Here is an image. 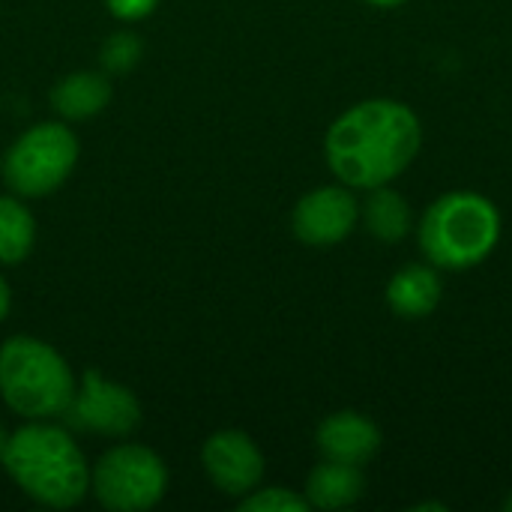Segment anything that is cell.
Returning a JSON list of instances; mask_svg holds the SVG:
<instances>
[{
	"label": "cell",
	"instance_id": "obj_1",
	"mask_svg": "<svg viewBox=\"0 0 512 512\" xmlns=\"http://www.w3.org/2000/svg\"><path fill=\"white\" fill-rule=\"evenodd\" d=\"M423 123L399 99H366L342 111L324 135V159L339 183L378 189L393 183L420 153Z\"/></svg>",
	"mask_w": 512,
	"mask_h": 512
},
{
	"label": "cell",
	"instance_id": "obj_2",
	"mask_svg": "<svg viewBox=\"0 0 512 512\" xmlns=\"http://www.w3.org/2000/svg\"><path fill=\"white\" fill-rule=\"evenodd\" d=\"M3 471L39 507L69 510L90 495V465L63 426L30 420L15 429L3 450Z\"/></svg>",
	"mask_w": 512,
	"mask_h": 512
},
{
	"label": "cell",
	"instance_id": "obj_3",
	"mask_svg": "<svg viewBox=\"0 0 512 512\" xmlns=\"http://www.w3.org/2000/svg\"><path fill=\"white\" fill-rule=\"evenodd\" d=\"M420 249L438 270H468L483 264L501 240L498 207L468 189L435 198L417 228Z\"/></svg>",
	"mask_w": 512,
	"mask_h": 512
},
{
	"label": "cell",
	"instance_id": "obj_4",
	"mask_svg": "<svg viewBox=\"0 0 512 512\" xmlns=\"http://www.w3.org/2000/svg\"><path fill=\"white\" fill-rule=\"evenodd\" d=\"M78 381L57 348L36 336H9L0 345V399L27 420L66 414Z\"/></svg>",
	"mask_w": 512,
	"mask_h": 512
},
{
	"label": "cell",
	"instance_id": "obj_5",
	"mask_svg": "<svg viewBox=\"0 0 512 512\" xmlns=\"http://www.w3.org/2000/svg\"><path fill=\"white\" fill-rule=\"evenodd\" d=\"M78 162V138L66 123H36L3 156V180L18 198H42L66 183Z\"/></svg>",
	"mask_w": 512,
	"mask_h": 512
},
{
	"label": "cell",
	"instance_id": "obj_6",
	"mask_svg": "<svg viewBox=\"0 0 512 512\" xmlns=\"http://www.w3.org/2000/svg\"><path fill=\"white\" fill-rule=\"evenodd\" d=\"M168 489V468L150 447L117 444L90 468V492L111 512L153 510Z\"/></svg>",
	"mask_w": 512,
	"mask_h": 512
},
{
	"label": "cell",
	"instance_id": "obj_7",
	"mask_svg": "<svg viewBox=\"0 0 512 512\" xmlns=\"http://www.w3.org/2000/svg\"><path fill=\"white\" fill-rule=\"evenodd\" d=\"M60 420L78 432H93V435H105V438H126L141 426L144 414H141L138 396L129 387L111 384L96 369H84L81 384H78V390H75V396H72V402Z\"/></svg>",
	"mask_w": 512,
	"mask_h": 512
},
{
	"label": "cell",
	"instance_id": "obj_8",
	"mask_svg": "<svg viewBox=\"0 0 512 512\" xmlns=\"http://www.w3.org/2000/svg\"><path fill=\"white\" fill-rule=\"evenodd\" d=\"M360 225V201L351 186H318L306 192L291 213V231L300 243L327 249L342 243Z\"/></svg>",
	"mask_w": 512,
	"mask_h": 512
},
{
	"label": "cell",
	"instance_id": "obj_9",
	"mask_svg": "<svg viewBox=\"0 0 512 512\" xmlns=\"http://www.w3.org/2000/svg\"><path fill=\"white\" fill-rule=\"evenodd\" d=\"M201 465L207 480L222 495L237 501L252 489H258L264 480V453L240 429H225L210 435L201 447Z\"/></svg>",
	"mask_w": 512,
	"mask_h": 512
},
{
	"label": "cell",
	"instance_id": "obj_10",
	"mask_svg": "<svg viewBox=\"0 0 512 512\" xmlns=\"http://www.w3.org/2000/svg\"><path fill=\"white\" fill-rule=\"evenodd\" d=\"M315 447L330 462L363 468L381 450V429L357 411H336L315 429Z\"/></svg>",
	"mask_w": 512,
	"mask_h": 512
},
{
	"label": "cell",
	"instance_id": "obj_11",
	"mask_svg": "<svg viewBox=\"0 0 512 512\" xmlns=\"http://www.w3.org/2000/svg\"><path fill=\"white\" fill-rule=\"evenodd\" d=\"M384 297L399 318H426L444 297L441 270L435 264H405L390 276Z\"/></svg>",
	"mask_w": 512,
	"mask_h": 512
},
{
	"label": "cell",
	"instance_id": "obj_12",
	"mask_svg": "<svg viewBox=\"0 0 512 512\" xmlns=\"http://www.w3.org/2000/svg\"><path fill=\"white\" fill-rule=\"evenodd\" d=\"M366 492V477L357 465L324 459L306 477L303 498L312 510H345L354 507Z\"/></svg>",
	"mask_w": 512,
	"mask_h": 512
},
{
	"label": "cell",
	"instance_id": "obj_13",
	"mask_svg": "<svg viewBox=\"0 0 512 512\" xmlns=\"http://www.w3.org/2000/svg\"><path fill=\"white\" fill-rule=\"evenodd\" d=\"M114 90L102 72H72L51 90V105L63 120H90L102 114Z\"/></svg>",
	"mask_w": 512,
	"mask_h": 512
},
{
	"label": "cell",
	"instance_id": "obj_14",
	"mask_svg": "<svg viewBox=\"0 0 512 512\" xmlns=\"http://www.w3.org/2000/svg\"><path fill=\"white\" fill-rule=\"evenodd\" d=\"M360 222L375 240L399 243L414 228V210H411L408 198L402 192L390 189V183H387V186L369 189L366 201L360 204Z\"/></svg>",
	"mask_w": 512,
	"mask_h": 512
},
{
	"label": "cell",
	"instance_id": "obj_15",
	"mask_svg": "<svg viewBox=\"0 0 512 512\" xmlns=\"http://www.w3.org/2000/svg\"><path fill=\"white\" fill-rule=\"evenodd\" d=\"M36 243V219L33 213L15 198L0 195V264L12 267L21 264Z\"/></svg>",
	"mask_w": 512,
	"mask_h": 512
},
{
	"label": "cell",
	"instance_id": "obj_16",
	"mask_svg": "<svg viewBox=\"0 0 512 512\" xmlns=\"http://www.w3.org/2000/svg\"><path fill=\"white\" fill-rule=\"evenodd\" d=\"M240 510L243 512H306L312 510L309 501L285 486H267V489H252L249 495L240 498Z\"/></svg>",
	"mask_w": 512,
	"mask_h": 512
},
{
	"label": "cell",
	"instance_id": "obj_17",
	"mask_svg": "<svg viewBox=\"0 0 512 512\" xmlns=\"http://www.w3.org/2000/svg\"><path fill=\"white\" fill-rule=\"evenodd\" d=\"M141 57V39L135 33H114L102 45V66L108 72H129Z\"/></svg>",
	"mask_w": 512,
	"mask_h": 512
},
{
	"label": "cell",
	"instance_id": "obj_18",
	"mask_svg": "<svg viewBox=\"0 0 512 512\" xmlns=\"http://www.w3.org/2000/svg\"><path fill=\"white\" fill-rule=\"evenodd\" d=\"M108 12L120 21H141L147 15H153V9L159 6V0H105Z\"/></svg>",
	"mask_w": 512,
	"mask_h": 512
},
{
	"label": "cell",
	"instance_id": "obj_19",
	"mask_svg": "<svg viewBox=\"0 0 512 512\" xmlns=\"http://www.w3.org/2000/svg\"><path fill=\"white\" fill-rule=\"evenodd\" d=\"M9 306H12V291H9V285H6V279L0 276V321L9 315Z\"/></svg>",
	"mask_w": 512,
	"mask_h": 512
},
{
	"label": "cell",
	"instance_id": "obj_20",
	"mask_svg": "<svg viewBox=\"0 0 512 512\" xmlns=\"http://www.w3.org/2000/svg\"><path fill=\"white\" fill-rule=\"evenodd\" d=\"M369 6H381V9H393V6H399V3H405V0H366Z\"/></svg>",
	"mask_w": 512,
	"mask_h": 512
},
{
	"label": "cell",
	"instance_id": "obj_21",
	"mask_svg": "<svg viewBox=\"0 0 512 512\" xmlns=\"http://www.w3.org/2000/svg\"><path fill=\"white\" fill-rule=\"evenodd\" d=\"M6 441H9V435H6V429L0 426V462H3V450H6Z\"/></svg>",
	"mask_w": 512,
	"mask_h": 512
},
{
	"label": "cell",
	"instance_id": "obj_22",
	"mask_svg": "<svg viewBox=\"0 0 512 512\" xmlns=\"http://www.w3.org/2000/svg\"><path fill=\"white\" fill-rule=\"evenodd\" d=\"M504 510H510V512H512V492H510V498L504 501Z\"/></svg>",
	"mask_w": 512,
	"mask_h": 512
}]
</instances>
